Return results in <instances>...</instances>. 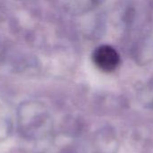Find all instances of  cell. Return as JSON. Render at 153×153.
<instances>
[{
    "label": "cell",
    "instance_id": "6da1fadb",
    "mask_svg": "<svg viewBox=\"0 0 153 153\" xmlns=\"http://www.w3.org/2000/svg\"><path fill=\"white\" fill-rule=\"evenodd\" d=\"M96 65L105 72L114 71L120 63V56L116 50L110 46L104 45L97 48L93 54Z\"/></svg>",
    "mask_w": 153,
    "mask_h": 153
}]
</instances>
